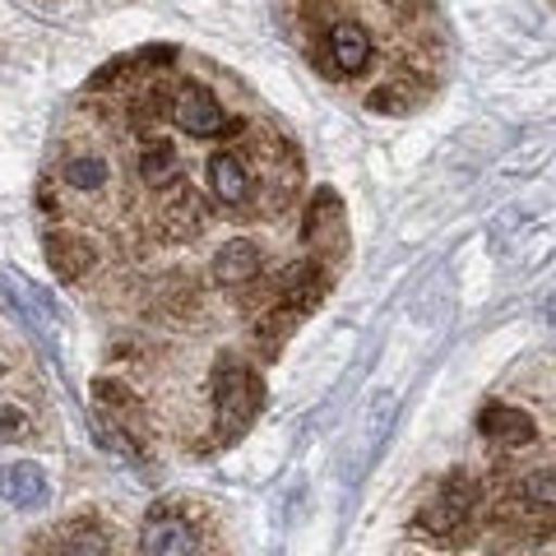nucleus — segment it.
Returning a JSON list of instances; mask_svg holds the SVG:
<instances>
[{"instance_id":"nucleus-1","label":"nucleus","mask_w":556,"mask_h":556,"mask_svg":"<svg viewBox=\"0 0 556 556\" xmlns=\"http://www.w3.org/2000/svg\"><path fill=\"white\" fill-rule=\"evenodd\" d=\"M255 408H260V380L241 367V362H228V367L218 371V422L241 431Z\"/></svg>"},{"instance_id":"nucleus-2","label":"nucleus","mask_w":556,"mask_h":556,"mask_svg":"<svg viewBox=\"0 0 556 556\" xmlns=\"http://www.w3.org/2000/svg\"><path fill=\"white\" fill-rule=\"evenodd\" d=\"M468 515H473V486H468L464 478H455L422 515H417V525H422L427 533H455Z\"/></svg>"},{"instance_id":"nucleus-3","label":"nucleus","mask_w":556,"mask_h":556,"mask_svg":"<svg viewBox=\"0 0 556 556\" xmlns=\"http://www.w3.org/2000/svg\"><path fill=\"white\" fill-rule=\"evenodd\" d=\"M139 547L153 552V556H186V552H200V538H195V529H190L186 519H177L172 510H159L144 525Z\"/></svg>"},{"instance_id":"nucleus-4","label":"nucleus","mask_w":556,"mask_h":556,"mask_svg":"<svg viewBox=\"0 0 556 556\" xmlns=\"http://www.w3.org/2000/svg\"><path fill=\"white\" fill-rule=\"evenodd\" d=\"M0 496L20 510H33V506H47L51 501V482L38 464H10L5 473H0Z\"/></svg>"},{"instance_id":"nucleus-5","label":"nucleus","mask_w":556,"mask_h":556,"mask_svg":"<svg viewBox=\"0 0 556 556\" xmlns=\"http://www.w3.org/2000/svg\"><path fill=\"white\" fill-rule=\"evenodd\" d=\"M172 116H177V126L186 135H200V139L223 135V108L214 102V93H204V89H181Z\"/></svg>"},{"instance_id":"nucleus-6","label":"nucleus","mask_w":556,"mask_h":556,"mask_svg":"<svg viewBox=\"0 0 556 556\" xmlns=\"http://www.w3.org/2000/svg\"><path fill=\"white\" fill-rule=\"evenodd\" d=\"M482 437H492L496 445H529L538 431H533V417L519 413V408H506V404H486L482 417H478Z\"/></svg>"},{"instance_id":"nucleus-7","label":"nucleus","mask_w":556,"mask_h":556,"mask_svg":"<svg viewBox=\"0 0 556 556\" xmlns=\"http://www.w3.org/2000/svg\"><path fill=\"white\" fill-rule=\"evenodd\" d=\"M208 181H214V195L223 204H247V195H251L247 163H241L237 153H218V159L208 163Z\"/></svg>"},{"instance_id":"nucleus-8","label":"nucleus","mask_w":556,"mask_h":556,"mask_svg":"<svg viewBox=\"0 0 556 556\" xmlns=\"http://www.w3.org/2000/svg\"><path fill=\"white\" fill-rule=\"evenodd\" d=\"M255 274H260V247L255 241H228L214 260V278L228 283V288L247 283V278H255Z\"/></svg>"},{"instance_id":"nucleus-9","label":"nucleus","mask_w":556,"mask_h":556,"mask_svg":"<svg viewBox=\"0 0 556 556\" xmlns=\"http://www.w3.org/2000/svg\"><path fill=\"white\" fill-rule=\"evenodd\" d=\"M329 51H334V65L343 70V75H357V70L371 61V42L357 24H339L334 33H329Z\"/></svg>"},{"instance_id":"nucleus-10","label":"nucleus","mask_w":556,"mask_h":556,"mask_svg":"<svg viewBox=\"0 0 556 556\" xmlns=\"http://www.w3.org/2000/svg\"><path fill=\"white\" fill-rule=\"evenodd\" d=\"M47 260H51V269H56L61 278H79V274L93 269V251L84 247V241L65 237V232H51L47 237Z\"/></svg>"},{"instance_id":"nucleus-11","label":"nucleus","mask_w":556,"mask_h":556,"mask_svg":"<svg viewBox=\"0 0 556 556\" xmlns=\"http://www.w3.org/2000/svg\"><path fill=\"white\" fill-rule=\"evenodd\" d=\"M139 177H144L153 190L177 186V153H172V144L153 139V144L144 149V159H139Z\"/></svg>"},{"instance_id":"nucleus-12","label":"nucleus","mask_w":556,"mask_h":556,"mask_svg":"<svg viewBox=\"0 0 556 556\" xmlns=\"http://www.w3.org/2000/svg\"><path fill=\"white\" fill-rule=\"evenodd\" d=\"M65 181L75 190H98L102 181H108V163H102V159H75L65 167Z\"/></svg>"},{"instance_id":"nucleus-13","label":"nucleus","mask_w":556,"mask_h":556,"mask_svg":"<svg viewBox=\"0 0 556 556\" xmlns=\"http://www.w3.org/2000/svg\"><path fill=\"white\" fill-rule=\"evenodd\" d=\"M525 496L533 501V506L556 510V468H547V473H533V478L525 482Z\"/></svg>"},{"instance_id":"nucleus-14","label":"nucleus","mask_w":556,"mask_h":556,"mask_svg":"<svg viewBox=\"0 0 556 556\" xmlns=\"http://www.w3.org/2000/svg\"><path fill=\"white\" fill-rule=\"evenodd\" d=\"M28 437V417L14 408H0V441H24Z\"/></svg>"},{"instance_id":"nucleus-15","label":"nucleus","mask_w":556,"mask_h":556,"mask_svg":"<svg viewBox=\"0 0 556 556\" xmlns=\"http://www.w3.org/2000/svg\"><path fill=\"white\" fill-rule=\"evenodd\" d=\"M543 320H547V325H556V298H547V302H543Z\"/></svg>"}]
</instances>
